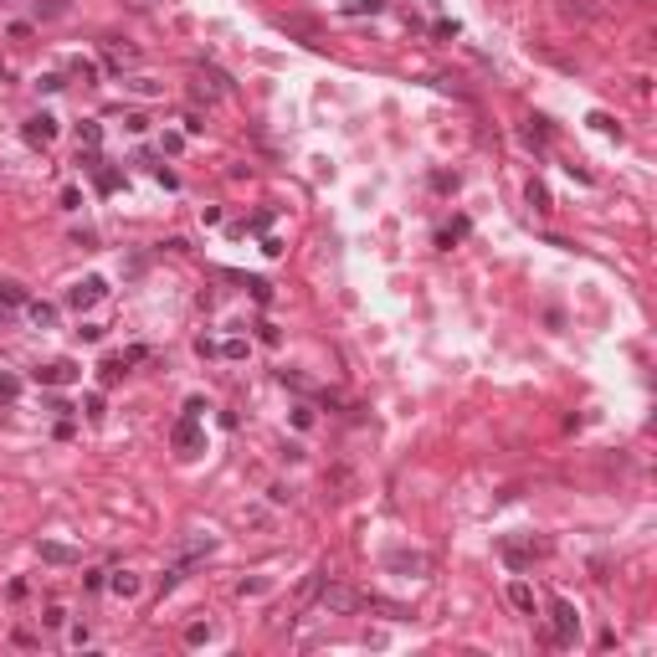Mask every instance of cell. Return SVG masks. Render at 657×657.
Wrapping results in <instances>:
<instances>
[{
    "label": "cell",
    "instance_id": "cell-2",
    "mask_svg": "<svg viewBox=\"0 0 657 657\" xmlns=\"http://www.w3.org/2000/svg\"><path fill=\"white\" fill-rule=\"evenodd\" d=\"M555 647H575V637H581V616H575L570 601H555Z\"/></svg>",
    "mask_w": 657,
    "mask_h": 657
},
{
    "label": "cell",
    "instance_id": "cell-9",
    "mask_svg": "<svg viewBox=\"0 0 657 657\" xmlns=\"http://www.w3.org/2000/svg\"><path fill=\"white\" fill-rule=\"evenodd\" d=\"M498 555L508 560V570H524L534 560V544H519V540H498Z\"/></svg>",
    "mask_w": 657,
    "mask_h": 657
},
{
    "label": "cell",
    "instance_id": "cell-17",
    "mask_svg": "<svg viewBox=\"0 0 657 657\" xmlns=\"http://www.w3.org/2000/svg\"><path fill=\"white\" fill-rule=\"evenodd\" d=\"M201 642H211V626H206V622H190V626H185V647H201Z\"/></svg>",
    "mask_w": 657,
    "mask_h": 657
},
{
    "label": "cell",
    "instance_id": "cell-12",
    "mask_svg": "<svg viewBox=\"0 0 657 657\" xmlns=\"http://www.w3.org/2000/svg\"><path fill=\"white\" fill-rule=\"evenodd\" d=\"M0 303H6V308H21V303H26V288L10 283V278H0Z\"/></svg>",
    "mask_w": 657,
    "mask_h": 657
},
{
    "label": "cell",
    "instance_id": "cell-19",
    "mask_svg": "<svg viewBox=\"0 0 657 657\" xmlns=\"http://www.w3.org/2000/svg\"><path fill=\"white\" fill-rule=\"evenodd\" d=\"M375 10H380V0H349L344 16H375Z\"/></svg>",
    "mask_w": 657,
    "mask_h": 657
},
{
    "label": "cell",
    "instance_id": "cell-24",
    "mask_svg": "<svg viewBox=\"0 0 657 657\" xmlns=\"http://www.w3.org/2000/svg\"><path fill=\"white\" fill-rule=\"evenodd\" d=\"M221 354H226V360H247V339H226Z\"/></svg>",
    "mask_w": 657,
    "mask_h": 657
},
{
    "label": "cell",
    "instance_id": "cell-23",
    "mask_svg": "<svg viewBox=\"0 0 657 657\" xmlns=\"http://www.w3.org/2000/svg\"><path fill=\"white\" fill-rule=\"evenodd\" d=\"M216 93H221V88H211V83H195V88H190L195 103H216Z\"/></svg>",
    "mask_w": 657,
    "mask_h": 657
},
{
    "label": "cell",
    "instance_id": "cell-1",
    "mask_svg": "<svg viewBox=\"0 0 657 657\" xmlns=\"http://www.w3.org/2000/svg\"><path fill=\"white\" fill-rule=\"evenodd\" d=\"M313 596H319V606H324V611H344V616L370 606V601H365L360 590H349V585H339V581H328V585L319 581V590H313Z\"/></svg>",
    "mask_w": 657,
    "mask_h": 657
},
{
    "label": "cell",
    "instance_id": "cell-10",
    "mask_svg": "<svg viewBox=\"0 0 657 657\" xmlns=\"http://www.w3.org/2000/svg\"><path fill=\"white\" fill-rule=\"evenodd\" d=\"M108 590H113V596H139V575L134 570H113V581H108Z\"/></svg>",
    "mask_w": 657,
    "mask_h": 657
},
{
    "label": "cell",
    "instance_id": "cell-22",
    "mask_svg": "<svg viewBox=\"0 0 657 657\" xmlns=\"http://www.w3.org/2000/svg\"><path fill=\"white\" fill-rule=\"evenodd\" d=\"M42 626H51V632H57V626H67V611H62V606H47V616H42Z\"/></svg>",
    "mask_w": 657,
    "mask_h": 657
},
{
    "label": "cell",
    "instance_id": "cell-18",
    "mask_svg": "<svg viewBox=\"0 0 657 657\" xmlns=\"http://www.w3.org/2000/svg\"><path fill=\"white\" fill-rule=\"evenodd\" d=\"M124 88H134L139 98H154V93H160V83H154V77H128Z\"/></svg>",
    "mask_w": 657,
    "mask_h": 657
},
{
    "label": "cell",
    "instance_id": "cell-29",
    "mask_svg": "<svg viewBox=\"0 0 657 657\" xmlns=\"http://www.w3.org/2000/svg\"><path fill=\"white\" fill-rule=\"evenodd\" d=\"M98 190H118V175H113V169H98Z\"/></svg>",
    "mask_w": 657,
    "mask_h": 657
},
{
    "label": "cell",
    "instance_id": "cell-14",
    "mask_svg": "<svg viewBox=\"0 0 657 657\" xmlns=\"http://www.w3.org/2000/svg\"><path fill=\"white\" fill-rule=\"evenodd\" d=\"M508 601H514L519 611H534V590L524 585V581H514V585H508Z\"/></svg>",
    "mask_w": 657,
    "mask_h": 657
},
{
    "label": "cell",
    "instance_id": "cell-4",
    "mask_svg": "<svg viewBox=\"0 0 657 657\" xmlns=\"http://www.w3.org/2000/svg\"><path fill=\"white\" fill-rule=\"evenodd\" d=\"M103 293H108V288H103V278H83L77 288H67V308H77V313H83V308H93Z\"/></svg>",
    "mask_w": 657,
    "mask_h": 657
},
{
    "label": "cell",
    "instance_id": "cell-15",
    "mask_svg": "<svg viewBox=\"0 0 657 657\" xmlns=\"http://www.w3.org/2000/svg\"><path fill=\"white\" fill-rule=\"evenodd\" d=\"M26 313H31V324H36V328L57 324V308H51V303H26Z\"/></svg>",
    "mask_w": 657,
    "mask_h": 657
},
{
    "label": "cell",
    "instance_id": "cell-25",
    "mask_svg": "<svg viewBox=\"0 0 657 657\" xmlns=\"http://www.w3.org/2000/svg\"><path fill=\"white\" fill-rule=\"evenodd\" d=\"M529 206H534V211H549V190L544 185H529Z\"/></svg>",
    "mask_w": 657,
    "mask_h": 657
},
{
    "label": "cell",
    "instance_id": "cell-27",
    "mask_svg": "<svg viewBox=\"0 0 657 657\" xmlns=\"http://www.w3.org/2000/svg\"><path fill=\"white\" fill-rule=\"evenodd\" d=\"M98 139H103V128L98 124H83V144H88V149H98Z\"/></svg>",
    "mask_w": 657,
    "mask_h": 657
},
{
    "label": "cell",
    "instance_id": "cell-5",
    "mask_svg": "<svg viewBox=\"0 0 657 657\" xmlns=\"http://www.w3.org/2000/svg\"><path fill=\"white\" fill-rule=\"evenodd\" d=\"M72 380H77V365H72V360L36 365V385H72Z\"/></svg>",
    "mask_w": 657,
    "mask_h": 657
},
{
    "label": "cell",
    "instance_id": "cell-3",
    "mask_svg": "<svg viewBox=\"0 0 657 657\" xmlns=\"http://www.w3.org/2000/svg\"><path fill=\"white\" fill-rule=\"evenodd\" d=\"M175 452L180 457L201 452V416H180V422H175Z\"/></svg>",
    "mask_w": 657,
    "mask_h": 657
},
{
    "label": "cell",
    "instance_id": "cell-30",
    "mask_svg": "<svg viewBox=\"0 0 657 657\" xmlns=\"http://www.w3.org/2000/svg\"><path fill=\"white\" fill-rule=\"evenodd\" d=\"M267 498H272V504H288V498H293V488H288V483H278V488H267Z\"/></svg>",
    "mask_w": 657,
    "mask_h": 657
},
{
    "label": "cell",
    "instance_id": "cell-8",
    "mask_svg": "<svg viewBox=\"0 0 657 657\" xmlns=\"http://www.w3.org/2000/svg\"><path fill=\"white\" fill-rule=\"evenodd\" d=\"M36 549H42V560H47V565H83V555H77V549H72V544H57V540H42V544H36Z\"/></svg>",
    "mask_w": 657,
    "mask_h": 657
},
{
    "label": "cell",
    "instance_id": "cell-28",
    "mask_svg": "<svg viewBox=\"0 0 657 657\" xmlns=\"http://www.w3.org/2000/svg\"><path fill=\"white\" fill-rule=\"evenodd\" d=\"M185 134H206V118L201 113H185Z\"/></svg>",
    "mask_w": 657,
    "mask_h": 657
},
{
    "label": "cell",
    "instance_id": "cell-6",
    "mask_svg": "<svg viewBox=\"0 0 657 657\" xmlns=\"http://www.w3.org/2000/svg\"><path fill=\"white\" fill-rule=\"evenodd\" d=\"M103 57H108V67H113V72L139 67V51H134V47H124L118 36H103Z\"/></svg>",
    "mask_w": 657,
    "mask_h": 657
},
{
    "label": "cell",
    "instance_id": "cell-21",
    "mask_svg": "<svg viewBox=\"0 0 657 657\" xmlns=\"http://www.w3.org/2000/svg\"><path fill=\"white\" fill-rule=\"evenodd\" d=\"M21 396V380L16 375H0V401H16Z\"/></svg>",
    "mask_w": 657,
    "mask_h": 657
},
{
    "label": "cell",
    "instance_id": "cell-31",
    "mask_svg": "<svg viewBox=\"0 0 657 657\" xmlns=\"http://www.w3.org/2000/svg\"><path fill=\"white\" fill-rule=\"evenodd\" d=\"M128 6H134V10H149V6H154V0H128Z\"/></svg>",
    "mask_w": 657,
    "mask_h": 657
},
{
    "label": "cell",
    "instance_id": "cell-20",
    "mask_svg": "<svg viewBox=\"0 0 657 657\" xmlns=\"http://www.w3.org/2000/svg\"><path fill=\"white\" fill-rule=\"evenodd\" d=\"M72 77H83V83H98V67H93L88 57H77V62H72Z\"/></svg>",
    "mask_w": 657,
    "mask_h": 657
},
{
    "label": "cell",
    "instance_id": "cell-7",
    "mask_svg": "<svg viewBox=\"0 0 657 657\" xmlns=\"http://www.w3.org/2000/svg\"><path fill=\"white\" fill-rule=\"evenodd\" d=\"M26 139H31V144H51V139H57V118H51V113L26 118Z\"/></svg>",
    "mask_w": 657,
    "mask_h": 657
},
{
    "label": "cell",
    "instance_id": "cell-16",
    "mask_svg": "<svg viewBox=\"0 0 657 657\" xmlns=\"http://www.w3.org/2000/svg\"><path fill=\"white\" fill-rule=\"evenodd\" d=\"M560 16H570V21H590L596 10H590V6H581V0H560Z\"/></svg>",
    "mask_w": 657,
    "mask_h": 657
},
{
    "label": "cell",
    "instance_id": "cell-26",
    "mask_svg": "<svg viewBox=\"0 0 657 657\" xmlns=\"http://www.w3.org/2000/svg\"><path fill=\"white\" fill-rule=\"evenodd\" d=\"M62 88H67V77H62V72H47L42 77V93H62Z\"/></svg>",
    "mask_w": 657,
    "mask_h": 657
},
{
    "label": "cell",
    "instance_id": "cell-11",
    "mask_svg": "<svg viewBox=\"0 0 657 657\" xmlns=\"http://www.w3.org/2000/svg\"><path fill=\"white\" fill-rule=\"evenodd\" d=\"M67 0H36V21H62V16H67Z\"/></svg>",
    "mask_w": 657,
    "mask_h": 657
},
{
    "label": "cell",
    "instance_id": "cell-13",
    "mask_svg": "<svg viewBox=\"0 0 657 657\" xmlns=\"http://www.w3.org/2000/svg\"><path fill=\"white\" fill-rule=\"evenodd\" d=\"M422 555H406V549H396V555H390V570H411V575H422Z\"/></svg>",
    "mask_w": 657,
    "mask_h": 657
}]
</instances>
